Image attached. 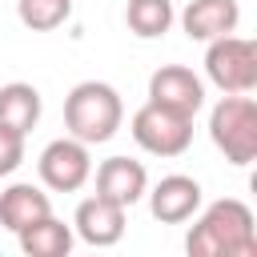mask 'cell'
Segmentation results:
<instances>
[{"instance_id": "1", "label": "cell", "mask_w": 257, "mask_h": 257, "mask_svg": "<svg viewBox=\"0 0 257 257\" xmlns=\"http://www.w3.org/2000/svg\"><path fill=\"white\" fill-rule=\"evenodd\" d=\"M193 229L185 237L189 257H257V225L253 209L237 197H221L205 209H197Z\"/></svg>"}, {"instance_id": "2", "label": "cell", "mask_w": 257, "mask_h": 257, "mask_svg": "<svg viewBox=\"0 0 257 257\" xmlns=\"http://www.w3.org/2000/svg\"><path fill=\"white\" fill-rule=\"evenodd\" d=\"M124 124V100L104 80H80L64 96V128L84 145H104Z\"/></svg>"}, {"instance_id": "3", "label": "cell", "mask_w": 257, "mask_h": 257, "mask_svg": "<svg viewBox=\"0 0 257 257\" xmlns=\"http://www.w3.org/2000/svg\"><path fill=\"white\" fill-rule=\"evenodd\" d=\"M209 137L229 165L245 169L257 161V100L249 92H225L209 112Z\"/></svg>"}, {"instance_id": "4", "label": "cell", "mask_w": 257, "mask_h": 257, "mask_svg": "<svg viewBox=\"0 0 257 257\" xmlns=\"http://www.w3.org/2000/svg\"><path fill=\"white\" fill-rule=\"evenodd\" d=\"M128 133H133V141H137L149 157H181V153L193 145V116L145 100V104L133 112Z\"/></svg>"}, {"instance_id": "5", "label": "cell", "mask_w": 257, "mask_h": 257, "mask_svg": "<svg viewBox=\"0 0 257 257\" xmlns=\"http://www.w3.org/2000/svg\"><path fill=\"white\" fill-rule=\"evenodd\" d=\"M205 76L221 92H253L257 88V44L245 36H217L205 48Z\"/></svg>"}, {"instance_id": "6", "label": "cell", "mask_w": 257, "mask_h": 257, "mask_svg": "<svg viewBox=\"0 0 257 257\" xmlns=\"http://www.w3.org/2000/svg\"><path fill=\"white\" fill-rule=\"evenodd\" d=\"M36 173H40L44 189H52V193H76L92 177V153L76 137H56V141H48L40 149Z\"/></svg>"}, {"instance_id": "7", "label": "cell", "mask_w": 257, "mask_h": 257, "mask_svg": "<svg viewBox=\"0 0 257 257\" xmlns=\"http://www.w3.org/2000/svg\"><path fill=\"white\" fill-rule=\"evenodd\" d=\"M149 100L153 104H165L173 112L197 116L201 104H205V80L193 68H185V64H161L149 76Z\"/></svg>"}, {"instance_id": "8", "label": "cell", "mask_w": 257, "mask_h": 257, "mask_svg": "<svg viewBox=\"0 0 257 257\" xmlns=\"http://www.w3.org/2000/svg\"><path fill=\"white\" fill-rule=\"evenodd\" d=\"M124 213H128L124 205L92 193V197H84V201L76 205V213H72V233H76L84 245H92V249H108V245H116V241L124 237Z\"/></svg>"}, {"instance_id": "9", "label": "cell", "mask_w": 257, "mask_h": 257, "mask_svg": "<svg viewBox=\"0 0 257 257\" xmlns=\"http://www.w3.org/2000/svg\"><path fill=\"white\" fill-rule=\"evenodd\" d=\"M145 193H149V213L161 225H185L201 209V201H205L201 181L197 177H185V173H169V177H161Z\"/></svg>"}, {"instance_id": "10", "label": "cell", "mask_w": 257, "mask_h": 257, "mask_svg": "<svg viewBox=\"0 0 257 257\" xmlns=\"http://www.w3.org/2000/svg\"><path fill=\"white\" fill-rule=\"evenodd\" d=\"M241 24V4L237 0H189L181 12V28L189 40H217L225 32H237Z\"/></svg>"}, {"instance_id": "11", "label": "cell", "mask_w": 257, "mask_h": 257, "mask_svg": "<svg viewBox=\"0 0 257 257\" xmlns=\"http://www.w3.org/2000/svg\"><path fill=\"white\" fill-rule=\"evenodd\" d=\"M145 189H149V173H145L141 161H133V157H108V161L96 165V193L100 197L133 209L145 197Z\"/></svg>"}, {"instance_id": "12", "label": "cell", "mask_w": 257, "mask_h": 257, "mask_svg": "<svg viewBox=\"0 0 257 257\" xmlns=\"http://www.w3.org/2000/svg\"><path fill=\"white\" fill-rule=\"evenodd\" d=\"M44 213H52V201H48V193H44L40 185L16 181V185H8V189L0 193V225H4L12 237H16L24 225L40 221Z\"/></svg>"}, {"instance_id": "13", "label": "cell", "mask_w": 257, "mask_h": 257, "mask_svg": "<svg viewBox=\"0 0 257 257\" xmlns=\"http://www.w3.org/2000/svg\"><path fill=\"white\" fill-rule=\"evenodd\" d=\"M72 241H76L72 225H64L52 213H44L40 221H32V225H24L16 233V245H20L24 257H64L72 249Z\"/></svg>"}, {"instance_id": "14", "label": "cell", "mask_w": 257, "mask_h": 257, "mask_svg": "<svg viewBox=\"0 0 257 257\" xmlns=\"http://www.w3.org/2000/svg\"><path fill=\"white\" fill-rule=\"evenodd\" d=\"M40 120V92L36 84H24V80H8L0 84V124L16 128V133H32Z\"/></svg>"}, {"instance_id": "15", "label": "cell", "mask_w": 257, "mask_h": 257, "mask_svg": "<svg viewBox=\"0 0 257 257\" xmlns=\"http://www.w3.org/2000/svg\"><path fill=\"white\" fill-rule=\"evenodd\" d=\"M173 0H128L124 4V24L141 40H161L173 28Z\"/></svg>"}, {"instance_id": "16", "label": "cell", "mask_w": 257, "mask_h": 257, "mask_svg": "<svg viewBox=\"0 0 257 257\" xmlns=\"http://www.w3.org/2000/svg\"><path fill=\"white\" fill-rule=\"evenodd\" d=\"M16 16L32 32H52L72 16V0H16Z\"/></svg>"}, {"instance_id": "17", "label": "cell", "mask_w": 257, "mask_h": 257, "mask_svg": "<svg viewBox=\"0 0 257 257\" xmlns=\"http://www.w3.org/2000/svg\"><path fill=\"white\" fill-rule=\"evenodd\" d=\"M24 165V133L0 124V177H12Z\"/></svg>"}]
</instances>
